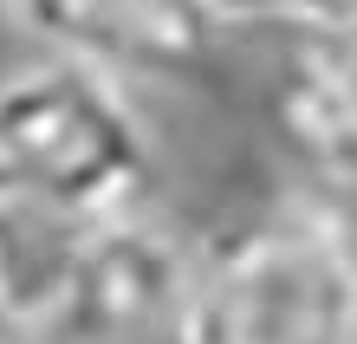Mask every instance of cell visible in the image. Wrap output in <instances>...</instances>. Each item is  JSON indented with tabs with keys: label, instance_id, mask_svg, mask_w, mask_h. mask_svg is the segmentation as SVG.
Returning a JSON list of instances; mask_svg holds the SVG:
<instances>
[{
	"label": "cell",
	"instance_id": "obj_3",
	"mask_svg": "<svg viewBox=\"0 0 357 344\" xmlns=\"http://www.w3.org/2000/svg\"><path fill=\"white\" fill-rule=\"evenodd\" d=\"M33 344H188V253L143 214L85 227Z\"/></svg>",
	"mask_w": 357,
	"mask_h": 344
},
{
	"label": "cell",
	"instance_id": "obj_7",
	"mask_svg": "<svg viewBox=\"0 0 357 344\" xmlns=\"http://www.w3.org/2000/svg\"><path fill=\"white\" fill-rule=\"evenodd\" d=\"M221 27L234 20H280V27H299V33H319V27H351L357 20V0H202Z\"/></svg>",
	"mask_w": 357,
	"mask_h": 344
},
{
	"label": "cell",
	"instance_id": "obj_6",
	"mask_svg": "<svg viewBox=\"0 0 357 344\" xmlns=\"http://www.w3.org/2000/svg\"><path fill=\"white\" fill-rule=\"evenodd\" d=\"M72 227L0 208V344H33L72 260Z\"/></svg>",
	"mask_w": 357,
	"mask_h": 344
},
{
	"label": "cell",
	"instance_id": "obj_1",
	"mask_svg": "<svg viewBox=\"0 0 357 344\" xmlns=\"http://www.w3.org/2000/svg\"><path fill=\"white\" fill-rule=\"evenodd\" d=\"M150 176V130L117 78L59 52L0 72V208L85 234L130 221Z\"/></svg>",
	"mask_w": 357,
	"mask_h": 344
},
{
	"label": "cell",
	"instance_id": "obj_5",
	"mask_svg": "<svg viewBox=\"0 0 357 344\" xmlns=\"http://www.w3.org/2000/svg\"><path fill=\"white\" fill-rule=\"evenodd\" d=\"M273 124L325 188L357 176V20L299 33V52L273 78Z\"/></svg>",
	"mask_w": 357,
	"mask_h": 344
},
{
	"label": "cell",
	"instance_id": "obj_4",
	"mask_svg": "<svg viewBox=\"0 0 357 344\" xmlns=\"http://www.w3.org/2000/svg\"><path fill=\"white\" fill-rule=\"evenodd\" d=\"M13 20L104 78H182L221 39L202 0H13Z\"/></svg>",
	"mask_w": 357,
	"mask_h": 344
},
{
	"label": "cell",
	"instance_id": "obj_9",
	"mask_svg": "<svg viewBox=\"0 0 357 344\" xmlns=\"http://www.w3.org/2000/svg\"><path fill=\"white\" fill-rule=\"evenodd\" d=\"M0 27H20V20H13V0H0Z\"/></svg>",
	"mask_w": 357,
	"mask_h": 344
},
{
	"label": "cell",
	"instance_id": "obj_8",
	"mask_svg": "<svg viewBox=\"0 0 357 344\" xmlns=\"http://www.w3.org/2000/svg\"><path fill=\"white\" fill-rule=\"evenodd\" d=\"M325 221V234L338 241V253H344V267H351V279H357V176L351 182H331V188H319V208H312Z\"/></svg>",
	"mask_w": 357,
	"mask_h": 344
},
{
	"label": "cell",
	"instance_id": "obj_2",
	"mask_svg": "<svg viewBox=\"0 0 357 344\" xmlns=\"http://www.w3.org/2000/svg\"><path fill=\"white\" fill-rule=\"evenodd\" d=\"M188 344H357V279L312 208L188 253Z\"/></svg>",
	"mask_w": 357,
	"mask_h": 344
}]
</instances>
